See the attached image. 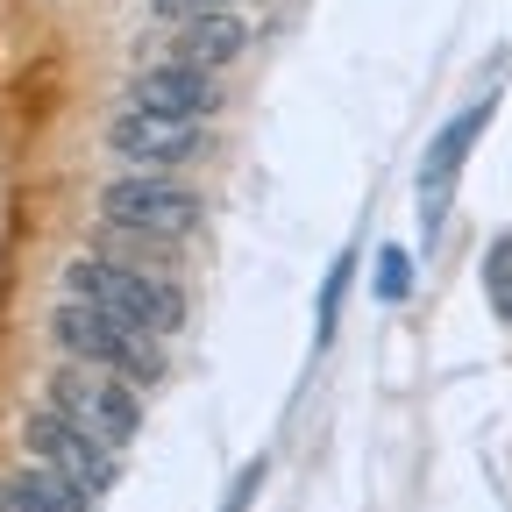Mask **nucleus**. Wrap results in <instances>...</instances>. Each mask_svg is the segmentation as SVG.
Here are the masks:
<instances>
[{"mask_svg":"<svg viewBox=\"0 0 512 512\" xmlns=\"http://www.w3.org/2000/svg\"><path fill=\"white\" fill-rule=\"evenodd\" d=\"M491 107H498V93H491V100H477V107H463V114H456V121H448L441 136H434V150H427V228L441 221V192H448V178L463 171V157H470V136H477V128L491 121Z\"/></svg>","mask_w":512,"mask_h":512,"instance_id":"obj_9","label":"nucleus"},{"mask_svg":"<svg viewBox=\"0 0 512 512\" xmlns=\"http://www.w3.org/2000/svg\"><path fill=\"white\" fill-rule=\"evenodd\" d=\"M50 342H57L64 356L93 363V370H114V377H128V384H136V392H143V384H157V377H164L157 335L128 328V320H114V313L86 306V299H72V292H64V306L50 313Z\"/></svg>","mask_w":512,"mask_h":512,"instance_id":"obj_1","label":"nucleus"},{"mask_svg":"<svg viewBox=\"0 0 512 512\" xmlns=\"http://www.w3.org/2000/svg\"><path fill=\"white\" fill-rule=\"evenodd\" d=\"M22 448L36 463H50V470H64L79 491H114V477H121V463H114V441L107 434H93V427H79L72 413H57V406H43V413H29L22 420Z\"/></svg>","mask_w":512,"mask_h":512,"instance_id":"obj_5","label":"nucleus"},{"mask_svg":"<svg viewBox=\"0 0 512 512\" xmlns=\"http://www.w3.org/2000/svg\"><path fill=\"white\" fill-rule=\"evenodd\" d=\"M43 406L72 413L79 427L107 434L114 448H128V441H136V427H143L136 384H128V377H114V370H93V363H79V356L64 363V370H50V384H43Z\"/></svg>","mask_w":512,"mask_h":512,"instance_id":"obj_4","label":"nucleus"},{"mask_svg":"<svg viewBox=\"0 0 512 512\" xmlns=\"http://www.w3.org/2000/svg\"><path fill=\"white\" fill-rule=\"evenodd\" d=\"M498 306H505V313H512V285H498Z\"/></svg>","mask_w":512,"mask_h":512,"instance_id":"obj_13","label":"nucleus"},{"mask_svg":"<svg viewBox=\"0 0 512 512\" xmlns=\"http://www.w3.org/2000/svg\"><path fill=\"white\" fill-rule=\"evenodd\" d=\"M207 128L200 121H185V114H150V107H128L114 114L107 128V150L121 164H136V171H171V164H192V157H207Z\"/></svg>","mask_w":512,"mask_h":512,"instance_id":"obj_6","label":"nucleus"},{"mask_svg":"<svg viewBox=\"0 0 512 512\" xmlns=\"http://www.w3.org/2000/svg\"><path fill=\"white\" fill-rule=\"evenodd\" d=\"M249 50V22L235 8H207V15H185L171 29V57L178 64H200V72H221V64H235Z\"/></svg>","mask_w":512,"mask_h":512,"instance_id":"obj_8","label":"nucleus"},{"mask_svg":"<svg viewBox=\"0 0 512 512\" xmlns=\"http://www.w3.org/2000/svg\"><path fill=\"white\" fill-rule=\"evenodd\" d=\"M100 221L114 235H143V242H185L200 228V192L164 178V171H128L100 185Z\"/></svg>","mask_w":512,"mask_h":512,"instance_id":"obj_3","label":"nucleus"},{"mask_svg":"<svg viewBox=\"0 0 512 512\" xmlns=\"http://www.w3.org/2000/svg\"><path fill=\"white\" fill-rule=\"evenodd\" d=\"M128 107H150V114H185V121H207L221 107V86L214 72H200V64H150V72L128 86Z\"/></svg>","mask_w":512,"mask_h":512,"instance_id":"obj_7","label":"nucleus"},{"mask_svg":"<svg viewBox=\"0 0 512 512\" xmlns=\"http://www.w3.org/2000/svg\"><path fill=\"white\" fill-rule=\"evenodd\" d=\"M0 498L22 505V512H93V491H79L64 470H50V463H36V456H29V470L0 477Z\"/></svg>","mask_w":512,"mask_h":512,"instance_id":"obj_10","label":"nucleus"},{"mask_svg":"<svg viewBox=\"0 0 512 512\" xmlns=\"http://www.w3.org/2000/svg\"><path fill=\"white\" fill-rule=\"evenodd\" d=\"M207 8H228V0H150V15H164V22H185V15H207Z\"/></svg>","mask_w":512,"mask_h":512,"instance_id":"obj_11","label":"nucleus"},{"mask_svg":"<svg viewBox=\"0 0 512 512\" xmlns=\"http://www.w3.org/2000/svg\"><path fill=\"white\" fill-rule=\"evenodd\" d=\"M377 292H384V299H406V256H399V249L384 256V278H377Z\"/></svg>","mask_w":512,"mask_h":512,"instance_id":"obj_12","label":"nucleus"},{"mask_svg":"<svg viewBox=\"0 0 512 512\" xmlns=\"http://www.w3.org/2000/svg\"><path fill=\"white\" fill-rule=\"evenodd\" d=\"M64 292L128 320V328H143V335H171L185 320L178 285H164L150 271H128V264H107V256H72V264H64Z\"/></svg>","mask_w":512,"mask_h":512,"instance_id":"obj_2","label":"nucleus"}]
</instances>
